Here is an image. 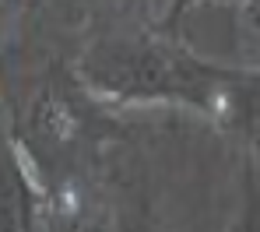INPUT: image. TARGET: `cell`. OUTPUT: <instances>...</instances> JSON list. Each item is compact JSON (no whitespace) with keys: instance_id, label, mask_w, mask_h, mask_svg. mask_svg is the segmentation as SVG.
Returning <instances> with one entry per match:
<instances>
[]
</instances>
